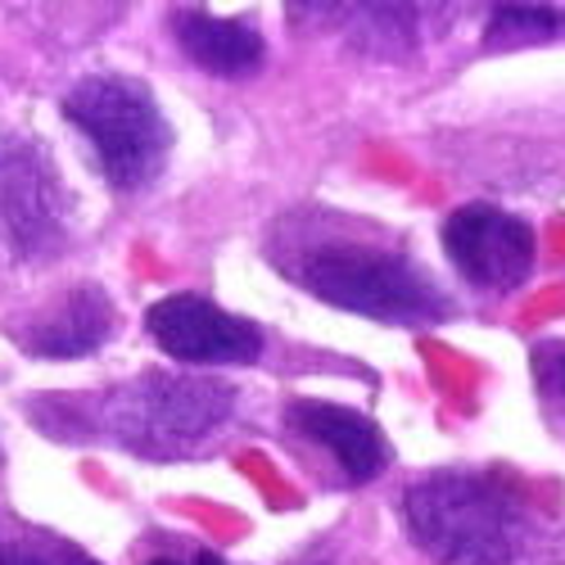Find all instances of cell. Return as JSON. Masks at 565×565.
Listing matches in <instances>:
<instances>
[{"label":"cell","instance_id":"cell-1","mask_svg":"<svg viewBox=\"0 0 565 565\" xmlns=\"http://www.w3.org/2000/svg\"><path fill=\"white\" fill-rule=\"evenodd\" d=\"M267 258L299 290L371 321L435 326L452 317V299L439 290V280L426 267L398 245L371 241L366 226L349 217H321V213L286 217L271 231Z\"/></svg>","mask_w":565,"mask_h":565},{"label":"cell","instance_id":"cell-2","mask_svg":"<svg viewBox=\"0 0 565 565\" xmlns=\"http://www.w3.org/2000/svg\"><path fill=\"white\" fill-rule=\"evenodd\" d=\"M403 525L439 565H521L539 539L534 507L502 470L444 466L407 484Z\"/></svg>","mask_w":565,"mask_h":565},{"label":"cell","instance_id":"cell-3","mask_svg":"<svg viewBox=\"0 0 565 565\" xmlns=\"http://www.w3.org/2000/svg\"><path fill=\"white\" fill-rule=\"evenodd\" d=\"M235 407V390L209 375H172V371H146L136 381L118 385L90 407L96 430L105 439L122 444L140 457H185L204 448Z\"/></svg>","mask_w":565,"mask_h":565},{"label":"cell","instance_id":"cell-4","mask_svg":"<svg viewBox=\"0 0 565 565\" xmlns=\"http://www.w3.org/2000/svg\"><path fill=\"white\" fill-rule=\"evenodd\" d=\"M64 118L86 136L114 191L131 195L163 172L172 154V122L154 90L127 73H90L64 96Z\"/></svg>","mask_w":565,"mask_h":565},{"label":"cell","instance_id":"cell-5","mask_svg":"<svg viewBox=\"0 0 565 565\" xmlns=\"http://www.w3.org/2000/svg\"><path fill=\"white\" fill-rule=\"evenodd\" d=\"M73 235V195L32 136H0V241L23 263L64 254Z\"/></svg>","mask_w":565,"mask_h":565},{"label":"cell","instance_id":"cell-6","mask_svg":"<svg viewBox=\"0 0 565 565\" xmlns=\"http://www.w3.org/2000/svg\"><path fill=\"white\" fill-rule=\"evenodd\" d=\"M444 249L476 290L511 295L534 271V226L498 204H461L444 217Z\"/></svg>","mask_w":565,"mask_h":565},{"label":"cell","instance_id":"cell-7","mask_svg":"<svg viewBox=\"0 0 565 565\" xmlns=\"http://www.w3.org/2000/svg\"><path fill=\"white\" fill-rule=\"evenodd\" d=\"M146 331L168 358L185 366H249L263 353L258 326L204 295H168L150 303Z\"/></svg>","mask_w":565,"mask_h":565},{"label":"cell","instance_id":"cell-8","mask_svg":"<svg viewBox=\"0 0 565 565\" xmlns=\"http://www.w3.org/2000/svg\"><path fill=\"white\" fill-rule=\"evenodd\" d=\"M286 430L317 444L326 457L335 461L344 484H366L375 476H385V466L394 457L385 430L371 416L340 407V403H321V398H295L286 407Z\"/></svg>","mask_w":565,"mask_h":565},{"label":"cell","instance_id":"cell-9","mask_svg":"<svg viewBox=\"0 0 565 565\" xmlns=\"http://www.w3.org/2000/svg\"><path fill=\"white\" fill-rule=\"evenodd\" d=\"M109 335H114V303L96 280H82V286L60 295L41 317H32L28 326L14 331V340L41 362L86 358V353H96Z\"/></svg>","mask_w":565,"mask_h":565},{"label":"cell","instance_id":"cell-10","mask_svg":"<svg viewBox=\"0 0 565 565\" xmlns=\"http://www.w3.org/2000/svg\"><path fill=\"white\" fill-rule=\"evenodd\" d=\"M172 32L185 60L213 77H249L267 60V41L245 19H217L213 10L181 6L172 10Z\"/></svg>","mask_w":565,"mask_h":565},{"label":"cell","instance_id":"cell-11","mask_svg":"<svg viewBox=\"0 0 565 565\" xmlns=\"http://www.w3.org/2000/svg\"><path fill=\"white\" fill-rule=\"evenodd\" d=\"M0 565H100L96 556H86L73 539L41 530L32 521H6L0 525Z\"/></svg>","mask_w":565,"mask_h":565},{"label":"cell","instance_id":"cell-12","mask_svg":"<svg viewBox=\"0 0 565 565\" xmlns=\"http://www.w3.org/2000/svg\"><path fill=\"white\" fill-rule=\"evenodd\" d=\"M565 28L561 10L547 6H498L493 10V28H489V51L498 45H515V41H547Z\"/></svg>","mask_w":565,"mask_h":565},{"label":"cell","instance_id":"cell-13","mask_svg":"<svg viewBox=\"0 0 565 565\" xmlns=\"http://www.w3.org/2000/svg\"><path fill=\"white\" fill-rule=\"evenodd\" d=\"M530 366H534V385H539V398L552 416V426L565 435V344H534L530 353Z\"/></svg>","mask_w":565,"mask_h":565},{"label":"cell","instance_id":"cell-14","mask_svg":"<svg viewBox=\"0 0 565 565\" xmlns=\"http://www.w3.org/2000/svg\"><path fill=\"white\" fill-rule=\"evenodd\" d=\"M195 565H226V561H222L217 552H209V547H200V552H195Z\"/></svg>","mask_w":565,"mask_h":565},{"label":"cell","instance_id":"cell-15","mask_svg":"<svg viewBox=\"0 0 565 565\" xmlns=\"http://www.w3.org/2000/svg\"><path fill=\"white\" fill-rule=\"evenodd\" d=\"M146 565H181V561H172V556H154V561H146Z\"/></svg>","mask_w":565,"mask_h":565}]
</instances>
